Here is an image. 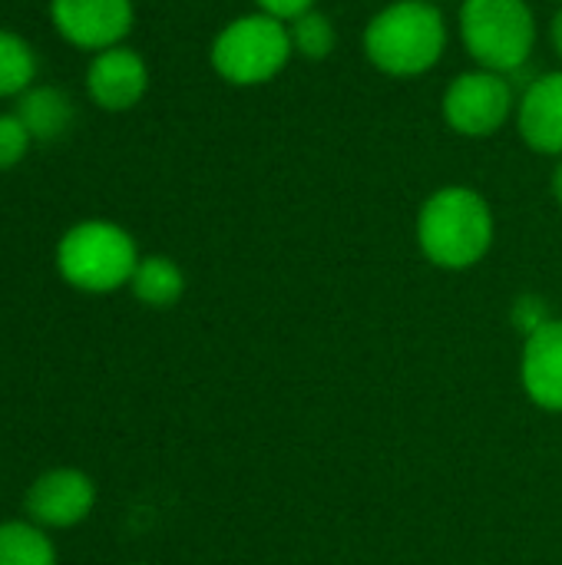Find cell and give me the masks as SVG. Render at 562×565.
I'll list each match as a JSON object with an SVG mask.
<instances>
[{
  "label": "cell",
  "instance_id": "14",
  "mask_svg": "<svg viewBox=\"0 0 562 565\" xmlns=\"http://www.w3.org/2000/svg\"><path fill=\"white\" fill-rule=\"evenodd\" d=\"M0 565H56V550L36 523H0Z\"/></svg>",
  "mask_w": 562,
  "mask_h": 565
},
{
  "label": "cell",
  "instance_id": "17",
  "mask_svg": "<svg viewBox=\"0 0 562 565\" xmlns=\"http://www.w3.org/2000/svg\"><path fill=\"white\" fill-rule=\"evenodd\" d=\"M30 132H26V126L17 119V113H10V116H0V169H10V166H17L23 156H26V149H30Z\"/></svg>",
  "mask_w": 562,
  "mask_h": 565
},
{
  "label": "cell",
  "instance_id": "19",
  "mask_svg": "<svg viewBox=\"0 0 562 565\" xmlns=\"http://www.w3.org/2000/svg\"><path fill=\"white\" fill-rule=\"evenodd\" d=\"M550 36H553V46H556V53L562 56V10L553 17V26H550Z\"/></svg>",
  "mask_w": 562,
  "mask_h": 565
},
{
  "label": "cell",
  "instance_id": "9",
  "mask_svg": "<svg viewBox=\"0 0 562 565\" xmlns=\"http://www.w3.org/2000/svg\"><path fill=\"white\" fill-rule=\"evenodd\" d=\"M149 86V70L142 56L129 46H109L99 50L86 70V89L96 106L109 113L132 109Z\"/></svg>",
  "mask_w": 562,
  "mask_h": 565
},
{
  "label": "cell",
  "instance_id": "3",
  "mask_svg": "<svg viewBox=\"0 0 562 565\" xmlns=\"http://www.w3.org/2000/svg\"><path fill=\"white\" fill-rule=\"evenodd\" d=\"M136 265H139L136 242L116 222H103V218L79 222L56 245V268L63 281L89 295H106L129 285Z\"/></svg>",
  "mask_w": 562,
  "mask_h": 565
},
{
  "label": "cell",
  "instance_id": "4",
  "mask_svg": "<svg viewBox=\"0 0 562 565\" xmlns=\"http://www.w3.org/2000/svg\"><path fill=\"white\" fill-rule=\"evenodd\" d=\"M460 36L480 70L517 73L537 43V20L527 0H464Z\"/></svg>",
  "mask_w": 562,
  "mask_h": 565
},
{
  "label": "cell",
  "instance_id": "1",
  "mask_svg": "<svg viewBox=\"0 0 562 565\" xmlns=\"http://www.w3.org/2000/svg\"><path fill=\"white\" fill-rule=\"evenodd\" d=\"M417 245L437 268H470L494 245V212L487 199L464 185L437 189L417 212Z\"/></svg>",
  "mask_w": 562,
  "mask_h": 565
},
{
  "label": "cell",
  "instance_id": "7",
  "mask_svg": "<svg viewBox=\"0 0 562 565\" xmlns=\"http://www.w3.org/2000/svg\"><path fill=\"white\" fill-rule=\"evenodd\" d=\"M96 487L83 470L56 467L36 477L26 490V513L30 523L43 530H70L93 513Z\"/></svg>",
  "mask_w": 562,
  "mask_h": 565
},
{
  "label": "cell",
  "instance_id": "16",
  "mask_svg": "<svg viewBox=\"0 0 562 565\" xmlns=\"http://www.w3.org/2000/svg\"><path fill=\"white\" fill-rule=\"evenodd\" d=\"M288 33H291L295 53L305 56V60H325V56H331V50L338 43L335 23L325 13H318V10H308V13L295 17L288 23Z\"/></svg>",
  "mask_w": 562,
  "mask_h": 565
},
{
  "label": "cell",
  "instance_id": "2",
  "mask_svg": "<svg viewBox=\"0 0 562 565\" xmlns=\"http://www.w3.org/2000/svg\"><path fill=\"white\" fill-rule=\"evenodd\" d=\"M447 23L437 3L397 0L364 26V53L388 76H421L444 56Z\"/></svg>",
  "mask_w": 562,
  "mask_h": 565
},
{
  "label": "cell",
  "instance_id": "8",
  "mask_svg": "<svg viewBox=\"0 0 562 565\" xmlns=\"http://www.w3.org/2000/svg\"><path fill=\"white\" fill-rule=\"evenodd\" d=\"M53 23L79 50L119 46L132 30V0H53Z\"/></svg>",
  "mask_w": 562,
  "mask_h": 565
},
{
  "label": "cell",
  "instance_id": "6",
  "mask_svg": "<svg viewBox=\"0 0 562 565\" xmlns=\"http://www.w3.org/2000/svg\"><path fill=\"white\" fill-rule=\"evenodd\" d=\"M444 119L454 132L480 139L494 136L513 113L517 96L503 73L494 70H470L460 73L444 89Z\"/></svg>",
  "mask_w": 562,
  "mask_h": 565
},
{
  "label": "cell",
  "instance_id": "10",
  "mask_svg": "<svg viewBox=\"0 0 562 565\" xmlns=\"http://www.w3.org/2000/svg\"><path fill=\"white\" fill-rule=\"evenodd\" d=\"M520 381L537 407L562 414V318H550L527 334Z\"/></svg>",
  "mask_w": 562,
  "mask_h": 565
},
{
  "label": "cell",
  "instance_id": "12",
  "mask_svg": "<svg viewBox=\"0 0 562 565\" xmlns=\"http://www.w3.org/2000/svg\"><path fill=\"white\" fill-rule=\"evenodd\" d=\"M17 119L26 126L30 139L50 142V139H60L70 129L73 106H70V99H66L63 89H56V86H36V89L20 93Z\"/></svg>",
  "mask_w": 562,
  "mask_h": 565
},
{
  "label": "cell",
  "instance_id": "21",
  "mask_svg": "<svg viewBox=\"0 0 562 565\" xmlns=\"http://www.w3.org/2000/svg\"><path fill=\"white\" fill-rule=\"evenodd\" d=\"M427 3H444V0H427Z\"/></svg>",
  "mask_w": 562,
  "mask_h": 565
},
{
  "label": "cell",
  "instance_id": "18",
  "mask_svg": "<svg viewBox=\"0 0 562 565\" xmlns=\"http://www.w3.org/2000/svg\"><path fill=\"white\" fill-rule=\"evenodd\" d=\"M255 3H258L262 13L278 17L285 23H291L295 17H301V13H308L315 7V0H255Z\"/></svg>",
  "mask_w": 562,
  "mask_h": 565
},
{
  "label": "cell",
  "instance_id": "5",
  "mask_svg": "<svg viewBox=\"0 0 562 565\" xmlns=\"http://www.w3.org/2000/svg\"><path fill=\"white\" fill-rule=\"evenodd\" d=\"M291 53L288 23L258 10L222 26L212 43V66L232 86H258L275 79L288 66Z\"/></svg>",
  "mask_w": 562,
  "mask_h": 565
},
{
  "label": "cell",
  "instance_id": "15",
  "mask_svg": "<svg viewBox=\"0 0 562 565\" xmlns=\"http://www.w3.org/2000/svg\"><path fill=\"white\" fill-rule=\"evenodd\" d=\"M36 76V56L30 43L10 30H0V96H20Z\"/></svg>",
  "mask_w": 562,
  "mask_h": 565
},
{
  "label": "cell",
  "instance_id": "20",
  "mask_svg": "<svg viewBox=\"0 0 562 565\" xmlns=\"http://www.w3.org/2000/svg\"><path fill=\"white\" fill-rule=\"evenodd\" d=\"M553 195L560 199V205H562V159H560V166H556V172H553Z\"/></svg>",
  "mask_w": 562,
  "mask_h": 565
},
{
  "label": "cell",
  "instance_id": "13",
  "mask_svg": "<svg viewBox=\"0 0 562 565\" xmlns=\"http://www.w3.org/2000/svg\"><path fill=\"white\" fill-rule=\"evenodd\" d=\"M129 288L149 308H172L185 291V275L172 258L149 255V258H139Z\"/></svg>",
  "mask_w": 562,
  "mask_h": 565
},
{
  "label": "cell",
  "instance_id": "11",
  "mask_svg": "<svg viewBox=\"0 0 562 565\" xmlns=\"http://www.w3.org/2000/svg\"><path fill=\"white\" fill-rule=\"evenodd\" d=\"M520 136L543 156H562V73L533 79L517 103Z\"/></svg>",
  "mask_w": 562,
  "mask_h": 565
}]
</instances>
